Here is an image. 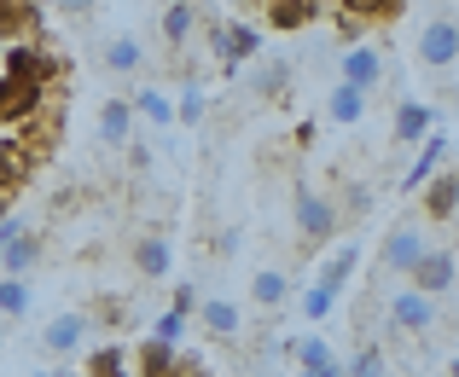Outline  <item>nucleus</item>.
I'll return each instance as SVG.
<instances>
[{"mask_svg":"<svg viewBox=\"0 0 459 377\" xmlns=\"http://www.w3.org/2000/svg\"><path fill=\"white\" fill-rule=\"evenodd\" d=\"M454 58H459V23H454V6H442L437 18H425V30H419V64L448 76Z\"/></svg>","mask_w":459,"mask_h":377,"instance_id":"2","label":"nucleus"},{"mask_svg":"<svg viewBox=\"0 0 459 377\" xmlns=\"http://www.w3.org/2000/svg\"><path fill=\"white\" fill-rule=\"evenodd\" d=\"M437 325V302L419 296V290H395L390 296V331L395 337H425Z\"/></svg>","mask_w":459,"mask_h":377,"instance_id":"7","label":"nucleus"},{"mask_svg":"<svg viewBox=\"0 0 459 377\" xmlns=\"http://www.w3.org/2000/svg\"><path fill=\"white\" fill-rule=\"evenodd\" d=\"M152 337H157V343H169V348H175V343H180V337H186V313H175V308H169V313H163V320H157V325H152Z\"/></svg>","mask_w":459,"mask_h":377,"instance_id":"33","label":"nucleus"},{"mask_svg":"<svg viewBox=\"0 0 459 377\" xmlns=\"http://www.w3.org/2000/svg\"><path fill=\"white\" fill-rule=\"evenodd\" d=\"M35 308V296H30V285L23 278H0V320H23V313Z\"/></svg>","mask_w":459,"mask_h":377,"instance_id":"27","label":"nucleus"},{"mask_svg":"<svg viewBox=\"0 0 459 377\" xmlns=\"http://www.w3.org/2000/svg\"><path fill=\"white\" fill-rule=\"evenodd\" d=\"M128 105H134V116H146L152 128H169V123H175V99H169L163 88H146V93H134Z\"/></svg>","mask_w":459,"mask_h":377,"instance_id":"25","label":"nucleus"},{"mask_svg":"<svg viewBox=\"0 0 459 377\" xmlns=\"http://www.w3.org/2000/svg\"><path fill=\"white\" fill-rule=\"evenodd\" d=\"M100 58H105V70H111V76H134V70L146 64V41H140V35H111Z\"/></svg>","mask_w":459,"mask_h":377,"instance_id":"17","label":"nucleus"},{"mask_svg":"<svg viewBox=\"0 0 459 377\" xmlns=\"http://www.w3.org/2000/svg\"><path fill=\"white\" fill-rule=\"evenodd\" d=\"M425 215L430 221H454V210H459V180H454V168H437V175L425 180Z\"/></svg>","mask_w":459,"mask_h":377,"instance_id":"16","label":"nucleus"},{"mask_svg":"<svg viewBox=\"0 0 459 377\" xmlns=\"http://www.w3.org/2000/svg\"><path fill=\"white\" fill-rule=\"evenodd\" d=\"M134 366H140V377H175L180 372V355L169 343H157V337H146L140 355H134Z\"/></svg>","mask_w":459,"mask_h":377,"instance_id":"22","label":"nucleus"},{"mask_svg":"<svg viewBox=\"0 0 459 377\" xmlns=\"http://www.w3.org/2000/svg\"><path fill=\"white\" fill-rule=\"evenodd\" d=\"M337 81H349V88L372 93V88L384 81V53H378V47H367V41L343 47V58H337Z\"/></svg>","mask_w":459,"mask_h":377,"instance_id":"9","label":"nucleus"},{"mask_svg":"<svg viewBox=\"0 0 459 377\" xmlns=\"http://www.w3.org/2000/svg\"><path fill=\"white\" fill-rule=\"evenodd\" d=\"M430 250V238H425V227L419 221H402V227H390V238H384V250H378V267L390 278H407L419 267V255Z\"/></svg>","mask_w":459,"mask_h":377,"instance_id":"4","label":"nucleus"},{"mask_svg":"<svg viewBox=\"0 0 459 377\" xmlns=\"http://www.w3.org/2000/svg\"><path fill=\"white\" fill-rule=\"evenodd\" d=\"M250 88H256L262 99H280V93H291V64H285V58H268V64L250 76Z\"/></svg>","mask_w":459,"mask_h":377,"instance_id":"26","label":"nucleus"},{"mask_svg":"<svg viewBox=\"0 0 459 377\" xmlns=\"http://www.w3.org/2000/svg\"><path fill=\"white\" fill-rule=\"evenodd\" d=\"M198 23H204V6H198V0H169L163 18H157V35H163L169 53H180V47L198 35Z\"/></svg>","mask_w":459,"mask_h":377,"instance_id":"11","label":"nucleus"},{"mask_svg":"<svg viewBox=\"0 0 459 377\" xmlns=\"http://www.w3.org/2000/svg\"><path fill=\"white\" fill-rule=\"evenodd\" d=\"M204 116H210V93L198 88V81H186L180 88V99H175V123H186V128H198Z\"/></svg>","mask_w":459,"mask_h":377,"instance_id":"28","label":"nucleus"},{"mask_svg":"<svg viewBox=\"0 0 459 377\" xmlns=\"http://www.w3.org/2000/svg\"><path fill=\"white\" fill-rule=\"evenodd\" d=\"M343 377H390V360H384V348L367 343V348H360V355L343 366Z\"/></svg>","mask_w":459,"mask_h":377,"instance_id":"32","label":"nucleus"},{"mask_svg":"<svg viewBox=\"0 0 459 377\" xmlns=\"http://www.w3.org/2000/svg\"><path fill=\"white\" fill-rule=\"evenodd\" d=\"M134 123H140V116H134L128 99H100V140L111 145V151H123V145L134 140Z\"/></svg>","mask_w":459,"mask_h":377,"instance_id":"15","label":"nucleus"},{"mask_svg":"<svg viewBox=\"0 0 459 377\" xmlns=\"http://www.w3.org/2000/svg\"><path fill=\"white\" fill-rule=\"evenodd\" d=\"M355 267H360V244H337V250L320 261V278H314V285H320L325 296L337 302V296L349 290V278H355Z\"/></svg>","mask_w":459,"mask_h":377,"instance_id":"14","label":"nucleus"},{"mask_svg":"<svg viewBox=\"0 0 459 377\" xmlns=\"http://www.w3.org/2000/svg\"><path fill=\"white\" fill-rule=\"evenodd\" d=\"M18 233H30V227H23V215H0V250H6Z\"/></svg>","mask_w":459,"mask_h":377,"instance_id":"35","label":"nucleus"},{"mask_svg":"<svg viewBox=\"0 0 459 377\" xmlns=\"http://www.w3.org/2000/svg\"><path fill=\"white\" fill-rule=\"evenodd\" d=\"M448 157H454V133L448 128H430L425 140H419V157L407 163V175H402V192H419L437 168H448Z\"/></svg>","mask_w":459,"mask_h":377,"instance_id":"6","label":"nucleus"},{"mask_svg":"<svg viewBox=\"0 0 459 377\" xmlns=\"http://www.w3.org/2000/svg\"><path fill=\"white\" fill-rule=\"evenodd\" d=\"M0 58H6V76H18V81H41V88H47V81L58 76V58L41 53L35 41H23V35H18V41H6V53H0Z\"/></svg>","mask_w":459,"mask_h":377,"instance_id":"8","label":"nucleus"},{"mask_svg":"<svg viewBox=\"0 0 459 377\" xmlns=\"http://www.w3.org/2000/svg\"><path fill=\"white\" fill-rule=\"evenodd\" d=\"M291 355H297V372H320V366H332V343H325V337H297Z\"/></svg>","mask_w":459,"mask_h":377,"instance_id":"29","label":"nucleus"},{"mask_svg":"<svg viewBox=\"0 0 459 377\" xmlns=\"http://www.w3.org/2000/svg\"><path fill=\"white\" fill-rule=\"evenodd\" d=\"M407 278H413V290H419V296L442 302V296L454 290V278H459V255H454L448 244H430L425 255H419V267H413Z\"/></svg>","mask_w":459,"mask_h":377,"instance_id":"5","label":"nucleus"},{"mask_svg":"<svg viewBox=\"0 0 459 377\" xmlns=\"http://www.w3.org/2000/svg\"><path fill=\"white\" fill-rule=\"evenodd\" d=\"M430 128H437V105H430V99H402V105H395V123H390L395 145H419Z\"/></svg>","mask_w":459,"mask_h":377,"instance_id":"13","label":"nucleus"},{"mask_svg":"<svg viewBox=\"0 0 459 377\" xmlns=\"http://www.w3.org/2000/svg\"><path fill=\"white\" fill-rule=\"evenodd\" d=\"M198 320H204V331H210V337H238V302L204 296L198 302Z\"/></svg>","mask_w":459,"mask_h":377,"instance_id":"21","label":"nucleus"},{"mask_svg":"<svg viewBox=\"0 0 459 377\" xmlns=\"http://www.w3.org/2000/svg\"><path fill=\"white\" fill-rule=\"evenodd\" d=\"M82 337H88V313H76V308H70V313H53V320L41 325V348H47L53 360L76 355V348H82Z\"/></svg>","mask_w":459,"mask_h":377,"instance_id":"12","label":"nucleus"},{"mask_svg":"<svg viewBox=\"0 0 459 377\" xmlns=\"http://www.w3.org/2000/svg\"><path fill=\"white\" fill-rule=\"evenodd\" d=\"M303 377H343V366L332 360V366H320V372H303Z\"/></svg>","mask_w":459,"mask_h":377,"instance_id":"37","label":"nucleus"},{"mask_svg":"<svg viewBox=\"0 0 459 377\" xmlns=\"http://www.w3.org/2000/svg\"><path fill=\"white\" fill-rule=\"evenodd\" d=\"M303 313H308V320H325V313H332V296H325L320 285H308V296H303Z\"/></svg>","mask_w":459,"mask_h":377,"instance_id":"34","label":"nucleus"},{"mask_svg":"<svg viewBox=\"0 0 459 377\" xmlns=\"http://www.w3.org/2000/svg\"><path fill=\"white\" fill-rule=\"evenodd\" d=\"M337 6L349 12V30H355V18H360V23H378V18H395V12H402V0H337Z\"/></svg>","mask_w":459,"mask_h":377,"instance_id":"30","label":"nucleus"},{"mask_svg":"<svg viewBox=\"0 0 459 377\" xmlns=\"http://www.w3.org/2000/svg\"><path fill=\"white\" fill-rule=\"evenodd\" d=\"M0 343H6V320H0Z\"/></svg>","mask_w":459,"mask_h":377,"instance_id":"38","label":"nucleus"},{"mask_svg":"<svg viewBox=\"0 0 459 377\" xmlns=\"http://www.w3.org/2000/svg\"><path fill=\"white\" fill-rule=\"evenodd\" d=\"M291 215H297V233H303V244H332V233H337V203L325 198V192H314V186H303L291 198Z\"/></svg>","mask_w":459,"mask_h":377,"instance_id":"3","label":"nucleus"},{"mask_svg":"<svg viewBox=\"0 0 459 377\" xmlns=\"http://www.w3.org/2000/svg\"><path fill=\"white\" fill-rule=\"evenodd\" d=\"M262 12H268V30H303L314 18V0H262Z\"/></svg>","mask_w":459,"mask_h":377,"instance_id":"23","label":"nucleus"},{"mask_svg":"<svg viewBox=\"0 0 459 377\" xmlns=\"http://www.w3.org/2000/svg\"><path fill=\"white\" fill-rule=\"evenodd\" d=\"M58 6H65L70 18H88V12H93V0H58Z\"/></svg>","mask_w":459,"mask_h":377,"instance_id":"36","label":"nucleus"},{"mask_svg":"<svg viewBox=\"0 0 459 377\" xmlns=\"http://www.w3.org/2000/svg\"><path fill=\"white\" fill-rule=\"evenodd\" d=\"M210 53H215V64L221 70H245V64H256V53H262V30L256 23H238V18H227V23H210Z\"/></svg>","mask_w":459,"mask_h":377,"instance_id":"1","label":"nucleus"},{"mask_svg":"<svg viewBox=\"0 0 459 377\" xmlns=\"http://www.w3.org/2000/svg\"><path fill=\"white\" fill-rule=\"evenodd\" d=\"M88 377H128V355H123L117 343L93 348V360H88Z\"/></svg>","mask_w":459,"mask_h":377,"instance_id":"31","label":"nucleus"},{"mask_svg":"<svg viewBox=\"0 0 459 377\" xmlns=\"http://www.w3.org/2000/svg\"><path fill=\"white\" fill-rule=\"evenodd\" d=\"M134 267H140L146 278H169V267H175V244H169L163 233L140 238V244H134Z\"/></svg>","mask_w":459,"mask_h":377,"instance_id":"20","label":"nucleus"},{"mask_svg":"<svg viewBox=\"0 0 459 377\" xmlns=\"http://www.w3.org/2000/svg\"><path fill=\"white\" fill-rule=\"evenodd\" d=\"M35 261H41V233H18L6 250H0V278H23Z\"/></svg>","mask_w":459,"mask_h":377,"instance_id":"18","label":"nucleus"},{"mask_svg":"<svg viewBox=\"0 0 459 377\" xmlns=\"http://www.w3.org/2000/svg\"><path fill=\"white\" fill-rule=\"evenodd\" d=\"M250 296H256V308H280V302L291 296V278H285L280 267H262V273L250 278Z\"/></svg>","mask_w":459,"mask_h":377,"instance_id":"24","label":"nucleus"},{"mask_svg":"<svg viewBox=\"0 0 459 377\" xmlns=\"http://www.w3.org/2000/svg\"><path fill=\"white\" fill-rule=\"evenodd\" d=\"M325 116H332L337 128H355L360 116H367V93H360V88H349V81H337V88L325 93Z\"/></svg>","mask_w":459,"mask_h":377,"instance_id":"19","label":"nucleus"},{"mask_svg":"<svg viewBox=\"0 0 459 377\" xmlns=\"http://www.w3.org/2000/svg\"><path fill=\"white\" fill-rule=\"evenodd\" d=\"M41 105H47V88H41V81L0 76V123H30Z\"/></svg>","mask_w":459,"mask_h":377,"instance_id":"10","label":"nucleus"}]
</instances>
